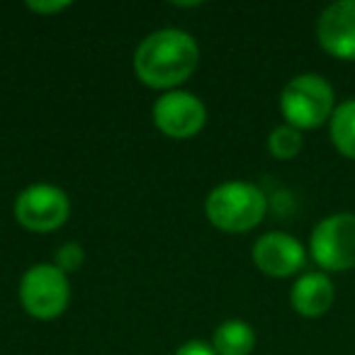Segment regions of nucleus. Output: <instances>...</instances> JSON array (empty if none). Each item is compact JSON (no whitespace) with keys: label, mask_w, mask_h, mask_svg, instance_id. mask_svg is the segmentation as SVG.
Masks as SVG:
<instances>
[{"label":"nucleus","mask_w":355,"mask_h":355,"mask_svg":"<svg viewBox=\"0 0 355 355\" xmlns=\"http://www.w3.org/2000/svg\"><path fill=\"white\" fill-rule=\"evenodd\" d=\"M200 64V46L185 30L166 27L146 35L134 51V73L146 88L178 90L195 73Z\"/></svg>","instance_id":"obj_1"},{"label":"nucleus","mask_w":355,"mask_h":355,"mask_svg":"<svg viewBox=\"0 0 355 355\" xmlns=\"http://www.w3.org/2000/svg\"><path fill=\"white\" fill-rule=\"evenodd\" d=\"M268 198L258 185L246 180L222 183L205 200V217L227 234H246L266 219Z\"/></svg>","instance_id":"obj_2"},{"label":"nucleus","mask_w":355,"mask_h":355,"mask_svg":"<svg viewBox=\"0 0 355 355\" xmlns=\"http://www.w3.org/2000/svg\"><path fill=\"white\" fill-rule=\"evenodd\" d=\"M334 85L321 73H297L280 93V112L285 124L306 132L329 124L336 110Z\"/></svg>","instance_id":"obj_3"},{"label":"nucleus","mask_w":355,"mask_h":355,"mask_svg":"<svg viewBox=\"0 0 355 355\" xmlns=\"http://www.w3.org/2000/svg\"><path fill=\"white\" fill-rule=\"evenodd\" d=\"M20 302L22 309L40 321L59 319L71 302V282L64 270L54 263H37L27 268L20 280Z\"/></svg>","instance_id":"obj_4"},{"label":"nucleus","mask_w":355,"mask_h":355,"mask_svg":"<svg viewBox=\"0 0 355 355\" xmlns=\"http://www.w3.org/2000/svg\"><path fill=\"white\" fill-rule=\"evenodd\" d=\"M309 256L321 272H348L355 268V212L324 217L309 236Z\"/></svg>","instance_id":"obj_5"},{"label":"nucleus","mask_w":355,"mask_h":355,"mask_svg":"<svg viewBox=\"0 0 355 355\" xmlns=\"http://www.w3.org/2000/svg\"><path fill=\"white\" fill-rule=\"evenodd\" d=\"M12 212L22 229L35 234H49L69 222L71 200L56 185L35 183L17 195Z\"/></svg>","instance_id":"obj_6"},{"label":"nucleus","mask_w":355,"mask_h":355,"mask_svg":"<svg viewBox=\"0 0 355 355\" xmlns=\"http://www.w3.org/2000/svg\"><path fill=\"white\" fill-rule=\"evenodd\" d=\"M153 124L158 132L171 139H193L207 124V107L195 93L188 90H168L153 103Z\"/></svg>","instance_id":"obj_7"},{"label":"nucleus","mask_w":355,"mask_h":355,"mask_svg":"<svg viewBox=\"0 0 355 355\" xmlns=\"http://www.w3.org/2000/svg\"><path fill=\"white\" fill-rule=\"evenodd\" d=\"M253 263L268 277H295L306 266V248L285 232H268L253 243Z\"/></svg>","instance_id":"obj_8"},{"label":"nucleus","mask_w":355,"mask_h":355,"mask_svg":"<svg viewBox=\"0 0 355 355\" xmlns=\"http://www.w3.org/2000/svg\"><path fill=\"white\" fill-rule=\"evenodd\" d=\"M316 42L338 61H355V0H338L321 10Z\"/></svg>","instance_id":"obj_9"},{"label":"nucleus","mask_w":355,"mask_h":355,"mask_svg":"<svg viewBox=\"0 0 355 355\" xmlns=\"http://www.w3.org/2000/svg\"><path fill=\"white\" fill-rule=\"evenodd\" d=\"M336 287L326 272H304L290 290V304L304 319H319L334 306Z\"/></svg>","instance_id":"obj_10"},{"label":"nucleus","mask_w":355,"mask_h":355,"mask_svg":"<svg viewBox=\"0 0 355 355\" xmlns=\"http://www.w3.org/2000/svg\"><path fill=\"white\" fill-rule=\"evenodd\" d=\"M212 348L217 355H251L256 348V331L241 319H227L214 331Z\"/></svg>","instance_id":"obj_11"},{"label":"nucleus","mask_w":355,"mask_h":355,"mask_svg":"<svg viewBox=\"0 0 355 355\" xmlns=\"http://www.w3.org/2000/svg\"><path fill=\"white\" fill-rule=\"evenodd\" d=\"M329 137L340 156L355 161V98L336 105L329 119Z\"/></svg>","instance_id":"obj_12"},{"label":"nucleus","mask_w":355,"mask_h":355,"mask_svg":"<svg viewBox=\"0 0 355 355\" xmlns=\"http://www.w3.org/2000/svg\"><path fill=\"white\" fill-rule=\"evenodd\" d=\"M304 148V137L300 129L290 127V124H280L268 134V151L277 161H292L297 158Z\"/></svg>","instance_id":"obj_13"},{"label":"nucleus","mask_w":355,"mask_h":355,"mask_svg":"<svg viewBox=\"0 0 355 355\" xmlns=\"http://www.w3.org/2000/svg\"><path fill=\"white\" fill-rule=\"evenodd\" d=\"M83 261H85V251H83V246L76 241L64 243V246H59V251L54 253V266L59 268V270H64L66 275L78 270V268L83 266Z\"/></svg>","instance_id":"obj_14"},{"label":"nucleus","mask_w":355,"mask_h":355,"mask_svg":"<svg viewBox=\"0 0 355 355\" xmlns=\"http://www.w3.org/2000/svg\"><path fill=\"white\" fill-rule=\"evenodd\" d=\"M71 3L69 0H30L27 3V10L37 12V15H59V12L69 10Z\"/></svg>","instance_id":"obj_15"},{"label":"nucleus","mask_w":355,"mask_h":355,"mask_svg":"<svg viewBox=\"0 0 355 355\" xmlns=\"http://www.w3.org/2000/svg\"><path fill=\"white\" fill-rule=\"evenodd\" d=\"M175 355H217V350L207 340H188L175 350Z\"/></svg>","instance_id":"obj_16"}]
</instances>
